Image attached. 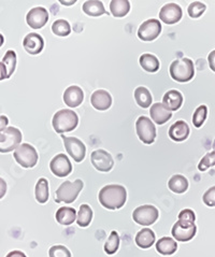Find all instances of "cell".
<instances>
[{
	"label": "cell",
	"instance_id": "obj_36",
	"mask_svg": "<svg viewBox=\"0 0 215 257\" xmlns=\"http://www.w3.org/2000/svg\"><path fill=\"white\" fill-rule=\"evenodd\" d=\"M206 115H208V108H206V105H204V104L199 105L193 114L194 126L196 128H200L202 126V124L204 123Z\"/></svg>",
	"mask_w": 215,
	"mask_h": 257
},
{
	"label": "cell",
	"instance_id": "obj_47",
	"mask_svg": "<svg viewBox=\"0 0 215 257\" xmlns=\"http://www.w3.org/2000/svg\"><path fill=\"white\" fill-rule=\"evenodd\" d=\"M4 43H5V38H4V36L2 34H0V48L3 47Z\"/></svg>",
	"mask_w": 215,
	"mask_h": 257
},
{
	"label": "cell",
	"instance_id": "obj_48",
	"mask_svg": "<svg viewBox=\"0 0 215 257\" xmlns=\"http://www.w3.org/2000/svg\"><path fill=\"white\" fill-rule=\"evenodd\" d=\"M213 151H215V140H214V142H213Z\"/></svg>",
	"mask_w": 215,
	"mask_h": 257
},
{
	"label": "cell",
	"instance_id": "obj_10",
	"mask_svg": "<svg viewBox=\"0 0 215 257\" xmlns=\"http://www.w3.org/2000/svg\"><path fill=\"white\" fill-rule=\"evenodd\" d=\"M161 33V24L156 19H151L143 22L138 29V37L145 42H151L155 40Z\"/></svg>",
	"mask_w": 215,
	"mask_h": 257
},
{
	"label": "cell",
	"instance_id": "obj_2",
	"mask_svg": "<svg viewBox=\"0 0 215 257\" xmlns=\"http://www.w3.org/2000/svg\"><path fill=\"white\" fill-rule=\"evenodd\" d=\"M79 124L78 114L72 110L63 109L57 111L53 116L52 125L54 131L57 134L63 135L64 133L74 131Z\"/></svg>",
	"mask_w": 215,
	"mask_h": 257
},
{
	"label": "cell",
	"instance_id": "obj_17",
	"mask_svg": "<svg viewBox=\"0 0 215 257\" xmlns=\"http://www.w3.org/2000/svg\"><path fill=\"white\" fill-rule=\"evenodd\" d=\"M63 99L68 107L76 108L83 102L84 93L81 87L76 85H71L65 90Z\"/></svg>",
	"mask_w": 215,
	"mask_h": 257
},
{
	"label": "cell",
	"instance_id": "obj_1",
	"mask_svg": "<svg viewBox=\"0 0 215 257\" xmlns=\"http://www.w3.org/2000/svg\"><path fill=\"white\" fill-rule=\"evenodd\" d=\"M99 202L105 209L118 210L125 205L127 200L126 188L119 184H110L102 187L98 195Z\"/></svg>",
	"mask_w": 215,
	"mask_h": 257
},
{
	"label": "cell",
	"instance_id": "obj_20",
	"mask_svg": "<svg viewBox=\"0 0 215 257\" xmlns=\"http://www.w3.org/2000/svg\"><path fill=\"white\" fill-rule=\"evenodd\" d=\"M197 232V227L196 225L191 226V227H184V226H181L178 222H176L171 230L172 237L176 241H181V242H187V241L193 239L196 236Z\"/></svg>",
	"mask_w": 215,
	"mask_h": 257
},
{
	"label": "cell",
	"instance_id": "obj_18",
	"mask_svg": "<svg viewBox=\"0 0 215 257\" xmlns=\"http://www.w3.org/2000/svg\"><path fill=\"white\" fill-rule=\"evenodd\" d=\"M150 114L151 118L158 125H163L167 123L168 120L172 117V112L167 109L165 105L160 102L152 104V107L150 109Z\"/></svg>",
	"mask_w": 215,
	"mask_h": 257
},
{
	"label": "cell",
	"instance_id": "obj_30",
	"mask_svg": "<svg viewBox=\"0 0 215 257\" xmlns=\"http://www.w3.org/2000/svg\"><path fill=\"white\" fill-rule=\"evenodd\" d=\"M36 200L39 203H45L49 200V182L47 179L41 178L36 184Z\"/></svg>",
	"mask_w": 215,
	"mask_h": 257
},
{
	"label": "cell",
	"instance_id": "obj_12",
	"mask_svg": "<svg viewBox=\"0 0 215 257\" xmlns=\"http://www.w3.org/2000/svg\"><path fill=\"white\" fill-rule=\"evenodd\" d=\"M50 169L54 176L65 178L72 171V164L65 154H57L50 163Z\"/></svg>",
	"mask_w": 215,
	"mask_h": 257
},
{
	"label": "cell",
	"instance_id": "obj_28",
	"mask_svg": "<svg viewBox=\"0 0 215 257\" xmlns=\"http://www.w3.org/2000/svg\"><path fill=\"white\" fill-rule=\"evenodd\" d=\"M130 3L128 0H112L110 3V11L114 18H123L128 14Z\"/></svg>",
	"mask_w": 215,
	"mask_h": 257
},
{
	"label": "cell",
	"instance_id": "obj_41",
	"mask_svg": "<svg viewBox=\"0 0 215 257\" xmlns=\"http://www.w3.org/2000/svg\"><path fill=\"white\" fill-rule=\"evenodd\" d=\"M6 193H7V183L3 178H0V199L5 197Z\"/></svg>",
	"mask_w": 215,
	"mask_h": 257
},
{
	"label": "cell",
	"instance_id": "obj_29",
	"mask_svg": "<svg viewBox=\"0 0 215 257\" xmlns=\"http://www.w3.org/2000/svg\"><path fill=\"white\" fill-rule=\"evenodd\" d=\"M139 63L143 69L148 72H156L160 67L157 57L153 54H149V53H145V54H142L140 56Z\"/></svg>",
	"mask_w": 215,
	"mask_h": 257
},
{
	"label": "cell",
	"instance_id": "obj_21",
	"mask_svg": "<svg viewBox=\"0 0 215 257\" xmlns=\"http://www.w3.org/2000/svg\"><path fill=\"white\" fill-rule=\"evenodd\" d=\"M183 103V95L176 89H170L163 97V104L167 109L176 111L181 108Z\"/></svg>",
	"mask_w": 215,
	"mask_h": 257
},
{
	"label": "cell",
	"instance_id": "obj_5",
	"mask_svg": "<svg viewBox=\"0 0 215 257\" xmlns=\"http://www.w3.org/2000/svg\"><path fill=\"white\" fill-rule=\"evenodd\" d=\"M22 133L17 127H7L0 132V153L6 154L17 150L22 142Z\"/></svg>",
	"mask_w": 215,
	"mask_h": 257
},
{
	"label": "cell",
	"instance_id": "obj_38",
	"mask_svg": "<svg viewBox=\"0 0 215 257\" xmlns=\"http://www.w3.org/2000/svg\"><path fill=\"white\" fill-rule=\"evenodd\" d=\"M215 166V151H212L210 153H206L202 158L200 163L198 165V169L200 171H205L209 168Z\"/></svg>",
	"mask_w": 215,
	"mask_h": 257
},
{
	"label": "cell",
	"instance_id": "obj_27",
	"mask_svg": "<svg viewBox=\"0 0 215 257\" xmlns=\"http://www.w3.org/2000/svg\"><path fill=\"white\" fill-rule=\"evenodd\" d=\"M135 99L136 102L138 103L139 107L143 108V109H147L150 108L151 104H152V95L150 93V90L144 87V86H139L137 87L135 90Z\"/></svg>",
	"mask_w": 215,
	"mask_h": 257
},
{
	"label": "cell",
	"instance_id": "obj_23",
	"mask_svg": "<svg viewBox=\"0 0 215 257\" xmlns=\"http://www.w3.org/2000/svg\"><path fill=\"white\" fill-rule=\"evenodd\" d=\"M155 233L150 228H144L137 233L136 243L141 248H150L155 243Z\"/></svg>",
	"mask_w": 215,
	"mask_h": 257
},
{
	"label": "cell",
	"instance_id": "obj_14",
	"mask_svg": "<svg viewBox=\"0 0 215 257\" xmlns=\"http://www.w3.org/2000/svg\"><path fill=\"white\" fill-rule=\"evenodd\" d=\"M183 11L181 7L176 4H167L159 11V19L160 21L168 25H173L175 23L180 22L182 19Z\"/></svg>",
	"mask_w": 215,
	"mask_h": 257
},
{
	"label": "cell",
	"instance_id": "obj_32",
	"mask_svg": "<svg viewBox=\"0 0 215 257\" xmlns=\"http://www.w3.org/2000/svg\"><path fill=\"white\" fill-rule=\"evenodd\" d=\"M3 63L5 64L7 71H8V79L12 77V74L15 71V68H17V63H18V57H17V53H15L13 50L7 51L3 58Z\"/></svg>",
	"mask_w": 215,
	"mask_h": 257
},
{
	"label": "cell",
	"instance_id": "obj_35",
	"mask_svg": "<svg viewBox=\"0 0 215 257\" xmlns=\"http://www.w3.org/2000/svg\"><path fill=\"white\" fill-rule=\"evenodd\" d=\"M120 246V236L117 231H112L110 233L109 238H108L106 242L104 243V252L108 255H113L114 253H117Z\"/></svg>",
	"mask_w": 215,
	"mask_h": 257
},
{
	"label": "cell",
	"instance_id": "obj_43",
	"mask_svg": "<svg viewBox=\"0 0 215 257\" xmlns=\"http://www.w3.org/2000/svg\"><path fill=\"white\" fill-rule=\"evenodd\" d=\"M5 79H8V71L5 64L3 62H0V81H3Z\"/></svg>",
	"mask_w": 215,
	"mask_h": 257
},
{
	"label": "cell",
	"instance_id": "obj_15",
	"mask_svg": "<svg viewBox=\"0 0 215 257\" xmlns=\"http://www.w3.org/2000/svg\"><path fill=\"white\" fill-rule=\"evenodd\" d=\"M23 47L30 55L40 54L44 48V40L39 34L30 33L24 38Z\"/></svg>",
	"mask_w": 215,
	"mask_h": 257
},
{
	"label": "cell",
	"instance_id": "obj_42",
	"mask_svg": "<svg viewBox=\"0 0 215 257\" xmlns=\"http://www.w3.org/2000/svg\"><path fill=\"white\" fill-rule=\"evenodd\" d=\"M8 125H9V118L6 115H0V132L6 130Z\"/></svg>",
	"mask_w": 215,
	"mask_h": 257
},
{
	"label": "cell",
	"instance_id": "obj_37",
	"mask_svg": "<svg viewBox=\"0 0 215 257\" xmlns=\"http://www.w3.org/2000/svg\"><path fill=\"white\" fill-rule=\"evenodd\" d=\"M205 9H206V7L204 4L200 3V2H194L188 6L187 12L191 19H198L204 13Z\"/></svg>",
	"mask_w": 215,
	"mask_h": 257
},
{
	"label": "cell",
	"instance_id": "obj_6",
	"mask_svg": "<svg viewBox=\"0 0 215 257\" xmlns=\"http://www.w3.org/2000/svg\"><path fill=\"white\" fill-rule=\"evenodd\" d=\"M14 160L22 166L23 168H33L37 165L39 156L36 149L29 143H22V145L14 151Z\"/></svg>",
	"mask_w": 215,
	"mask_h": 257
},
{
	"label": "cell",
	"instance_id": "obj_19",
	"mask_svg": "<svg viewBox=\"0 0 215 257\" xmlns=\"http://www.w3.org/2000/svg\"><path fill=\"white\" fill-rule=\"evenodd\" d=\"M169 137L175 142H182L186 140L189 136V126L184 120H178L172 124L168 132Z\"/></svg>",
	"mask_w": 215,
	"mask_h": 257
},
{
	"label": "cell",
	"instance_id": "obj_31",
	"mask_svg": "<svg viewBox=\"0 0 215 257\" xmlns=\"http://www.w3.org/2000/svg\"><path fill=\"white\" fill-rule=\"evenodd\" d=\"M93 220V210L88 205H82L76 214V223L80 227H87Z\"/></svg>",
	"mask_w": 215,
	"mask_h": 257
},
{
	"label": "cell",
	"instance_id": "obj_26",
	"mask_svg": "<svg viewBox=\"0 0 215 257\" xmlns=\"http://www.w3.org/2000/svg\"><path fill=\"white\" fill-rule=\"evenodd\" d=\"M168 187L175 194H183L188 190V181L182 175H174L169 180Z\"/></svg>",
	"mask_w": 215,
	"mask_h": 257
},
{
	"label": "cell",
	"instance_id": "obj_4",
	"mask_svg": "<svg viewBox=\"0 0 215 257\" xmlns=\"http://www.w3.org/2000/svg\"><path fill=\"white\" fill-rule=\"evenodd\" d=\"M83 182L82 180L78 179L70 182V181H65L56 191L55 194V202L60 203H72L76 198H78L79 194L83 190Z\"/></svg>",
	"mask_w": 215,
	"mask_h": 257
},
{
	"label": "cell",
	"instance_id": "obj_13",
	"mask_svg": "<svg viewBox=\"0 0 215 257\" xmlns=\"http://www.w3.org/2000/svg\"><path fill=\"white\" fill-rule=\"evenodd\" d=\"M49 21V12L43 7H36L30 10L26 15V22L29 27L40 29Z\"/></svg>",
	"mask_w": 215,
	"mask_h": 257
},
{
	"label": "cell",
	"instance_id": "obj_3",
	"mask_svg": "<svg viewBox=\"0 0 215 257\" xmlns=\"http://www.w3.org/2000/svg\"><path fill=\"white\" fill-rule=\"evenodd\" d=\"M169 72H170V77L176 82H188L193 79L195 75L194 63L191 62V59L186 57L176 59L170 65Z\"/></svg>",
	"mask_w": 215,
	"mask_h": 257
},
{
	"label": "cell",
	"instance_id": "obj_40",
	"mask_svg": "<svg viewBox=\"0 0 215 257\" xmlns=\"http://www.w3.org/2000/svg\"><path fill=\"white\" fill-rule=\"evenodd\" d=\"M202 200L205 206L208 207H215V186L210 187L208 191L203 194Z\"/></svg>",
	"mask_w": 215,
	"mask_h": 257
},
{
	"label": "cell",
	"instance_id": "obj_8",
	"mask_svg": "<svg viewBox=\"0 0 215 257\" xmlns=\"http://www.w3.org/2000/svg\"><path fill=\"white\" fill-rule=\"evenodd\" d=\"M60 137L63 139L67 153L73 158L75 163H81L86 155L85 145L75 137H66L65 135H61Z\"/></svg>",
	"mask_w": 215,
	"mask_h": 257
},
{
	"label": "cell",
	"instance_id": "obj_25",
	"mask_svg": "<svg viewBox=\"0 0 215 257\" xmlns=\"http://www.w3.org/2000/svg\"><path fill=\"white\" fill-rule=\"evenodd\" d=\"M83 11L85 14H87L88 17H100V15L108 14L109 15V12L105 11L104 7L101 2H98V0H88V2H85L83 4Z\"/></svg>",
	"mask_w": 215,
	"mask_h": 257
},
{
	"label": "cell",
	"instance_id": "obj_24",
	"mask_svg": "<svg viewBox=\"0 0 215 257\" xmlns=\"http://www.w3.org/2000/svg\"><path fill=\"white\" fill-rule=\"evenodd\" d=\"M178 250V243L170 237H163L156 242V251L161 255H172Z\"/></svg>",
	"mask_w": 215,
	"mask_h": 257
},
{
	"label": "cell",
	"instance_id": "obj_9",
	"mask_svg": "<svg viewBox=\"0 0 215 257\" xmlns=\"http://www.w3.org/2000/svg\"><path fill=\"white\" fill-rule=\"evenodd\" d=\"M159 216L157 208L151 205H145L138 207L133 213L134 221L142 226H150L154 224Z\"/></svg>",
	"mask_w": 215,
	"mask_h": 257
},
{
	"label": "cell",
	"instance_id": "obj_16",
	"mask_svg": "<svg viewBox=\"0 0 215 257\" xmlns=\"http://www.w3.org/2000/svg\"><path fill=\"white\" fill-rule=\"evenodd\" d=\"M90 103L98 111H105L111 107L112 97L104 89H97L90 96Z\"/></svg>",
	"mask_w": 215,
	"mask_h": 257
},
{
	"label": "cell",
	"instance_id": "obj_39",
	"mask_svg": "<svg viewBox=\"0 0 215 257\" xmlns=\"http://www.w3.org/2000/svg\"><path fill=\"white\" fill-rule=\"evenodd\" d=\"M50 257H71V253L64 245H53L49 251Z\"/></svg>",
	"mask_w": 215,
	"mask_h": 257
},
{
	"label": "cell",
	"instance_id": "obj_34",
	"mask_svg": "<svg viewBox=\"0 0 215 257\" xmlns=\"http://www.w3.org/2000/svg\"><path fill=\"white\" fill-rule=\"evenodd\" d=\"M196 215L193 210L190 209H184L179 213L178 216V223L184 227H191L195 225Z\"/></svg>",
	"mask_w": 215,
	"mask_h": 257
},
{
	"label": "cell",
	"instance_id": "obj_22",
	"mask_svg": "<svg viewBox=\"0 0 215 257\" xmlns=\"http://www.w3.org/2000/svg\"><path fill=\"white\" fill-rule=\"evenodd\" d=\"M76 211L71 207H61L56 211V221L64 226L71 225L76 220Z\"/></svg>",
	"mask_w": 215,
	"mask_h": 257
},
{
	"label": "cell",
	"instance_id": "obj_45",
	"mask_svg": "<svg viewBox=\"0 0 215 257\" xmlns=\"http://www.w3.org/2000/svg\"><path fill=\"white\" fill-rule=\"evenodd\" d=\"M6 257H27V256L21 251H12V252L8 254Z\"/></svg>",
	"mask_w": 215,
	"mask_h": 257
},
{
	"label": "cell",
	"instance_id": "obj_7",
	"mask_svg": "<svg viewBox=\"0 0 215 257\" xmlns=\"http://www.w3.org/2000/svg\"><path fill=\"white\" fill-rule=\"evenodd\" d=\"M136 131L139 139L145 145H152L156 138V128L148 116H140L137 119Z\"/></svg>",
	"mask_w": 215,
	"mask_h": 257
},
{
	"label": "cell",
	"instance_id": "obj_33",
	"mask_svg": "<svg viewBox=\"0 0 215 257\" xmlns=\"http://www.w3.org/2000/svg\"><path fill=\"white\" fill-rule=\"evenodd\" d=\"M52 32L59 37H67L71 33V26L66 20H57L53 23Z\"/></svg>",
	"mask_w": 215,
	"mask_h": 257
},
{
	"label": "cell",
	"instance_id": "obj_46",
	"mask_svg": "<svg viewBox=\"0 0 215 257\" xmlns=\"http://www.w3.org/2000/svg\"><path fill=\"white\" fill-rule=\"evenodd\" d=\"M76 2L75 0H72V2H60L61 5H65V6H70V5H74Z\"/></svg>",
	"mask_w": 215,
	"mask_h": 257
},
{
	"label": "cell",
	"instance_id": "obj_44",
	"mask_svg": "<svg viewBox=\"0 0 215 257\" xmlns=\"http://www.w3.org/2000/svg\"><path fill=\"white\" fill-rule=\"evenodd\" d=\"M208 62H209V66L211 69L215 72V50L212 51L209 56H208Z\"/></svg>",
	"mask_w": 215,
	"mask_h": 257
},
{
	"label": "cell",
	"instance_id": "obj_11",
	"mask_svg": "<svg viewBox=\"0 0 215 257\" xmlns=\"http://www.w3.org/2000/svg\"><path fill=\"white\" fill-rule=\"evenodd\" d=\"M90 163L95 169L101 172H109L114 166L113 157L104 150H96L90 154Z\"/></svg>",
	"mask_w": 215,
	"mask_h": 257
}]
</instances>
